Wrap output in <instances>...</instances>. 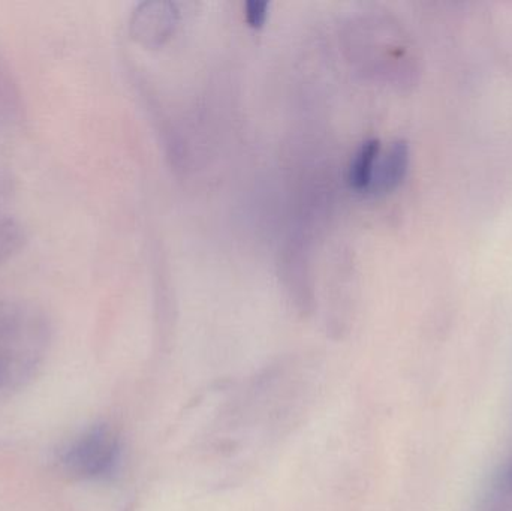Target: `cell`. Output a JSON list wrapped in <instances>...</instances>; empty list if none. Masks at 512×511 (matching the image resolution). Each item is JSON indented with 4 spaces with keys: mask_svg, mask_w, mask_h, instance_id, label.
Returning <instances> with one entry per match:
<instances>
[{
    "mask_svg": "<svg viewBox=\"0 0 512 511\" xmlns=\"http://www.w3.org/2000/svg\"><path fill=\"white\" fill-rule=\"evenodd\" d=\"M120 447L116 434L108 426H96L72 444L66 452L65 465L80 477L110 474L119 462Z\"/></svg>",
    "mask_w": 512,
    "mask_h": 511,
    "instance_id": "obj_1",
    "label": "cell"
},
{
    "mask_svg": "<svg viewBox=\"0 0 512 511\" xmlns=\"http://www.w3.org/2000/svg\"><path fill=\"white\" fill-rule=\"evenodd\" d=\"M408 164V144L405 141H394L384 155L379 153L375 170H373L372 182H370V188L367 192L385 194V192L393 191L405 177Z\"/></svg>",
    "mask_w": 512,
    "mask_h": 511,
    "instance_id": "obj_2",
    "label": "cell"
},
{
    "mask_svg": "<svg viewBox=\"0 0 512 511\" xmlns=\"http://www.w3.org/2000/svg\"><path fill=\"white\" fill-rule=\"evenodd\" d=\"M379 153H381V144L376 138L361 144L349 165L348 180L352 188L357 191H369Z\"/></svg>",
    "mask_w": 512,
    "mask_h": 511,
    "instance_id": "obj_3",
    "label": "cell"
},
{
    "mask_svg": "<svg viewBox=\"0 0 512 511\" xmlns=\"http://www.w3.org/2000/svg\"><path fill=\"white\" fill-rule=\"evenodd\" d=\"M246 20L252 27H261L267 20L268 2L251 0L245 6Z\"/></svg>",
    "mask_w": 512,
    "mask_h": 511,
    "instance_id": "obj_4",
    "label": "cell"
}]
</instances>
